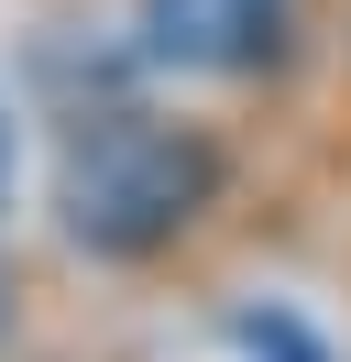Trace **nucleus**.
<instances>
[{
  "mask_svg": "<svg viewBox=\"0 0 351 362\" xmlns=\"http://www.w3.org/2000/svg\"><path fill=\"white\" fill-rule=\"evenodd\" d=\"M231 187V154H219L209 121L176 110H88L77 132L55 143V230L88 252V264H154L176 252Z\"/></svg>",
  "mask_w": 351,
  "mask_h": 362,
  "instance_id": "obj_1",
  "label": "nucleus"
},
{
  "mask_svg": "<svg viewBox=\"0 0 351 362\" xmlns=\"http://www.w3.org/2000/svg\"><path fill=\"white\" fill-rule=\"evenodd\" d=\"M307 0H143L132 33H143L154 77H263L297 45Z\"/></svg>",
  "mask_w": 351,
  "mask_h": 362,
  "instance_id": "obj_2",
  "label": "nucleus"
},
{
  "mask_svg": "<svg viewBox=\"0 0 351 362\" xmlns=\"http://www.w3.org/2000/svg\"><path fill=\"white\" fill-rule=\"evenodd\" d=\"M231 340H241L253 362H329V340L307 329L297 308H275V296H263V308H241V318H231Z\"/></svg>",
  "mask_w": 351,
  "mask_h": 362,
  "instance_id": "obj_3",
  "label": "nucleus"
},
{
  "mask_svg": "<svg viewBox=\"0 0 351 362\" xmlns=\"http://www.w3.org/2000/svg\"><path fill=\"white\" fill-rule=\"evenodd\" d=\"M0 220H11V99H0Z\"/></svg>",
  "mask_w": 351,
  "mask_h": 362,
  "instance_id": "obj_4",
  "label": "nucleus"
},
{
  "mask_svg": "<svg viewBox=\"0 0 351 362\" xmlns=\"http://www.w3.org/2000/svg\"><path fill=\"white\" fill-rule=\"evenodd\" d=\"M0 318H11V274H0Z\"/></svg>",
  "mask_w": 351,
  "mask_h": 362,
  "instance_id": "obj_5",
  "label": "nucleus"
}]
</instances>
